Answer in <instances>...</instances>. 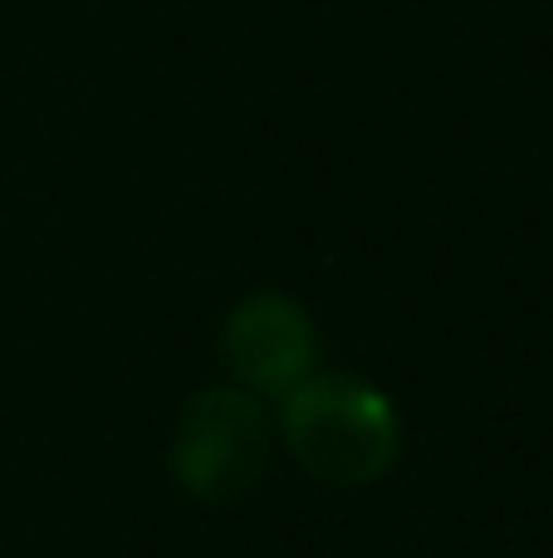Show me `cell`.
<instances>
[{
    "mask_svg": "<svg viewBox=\"0 0 553 558\" xmlns=\"http://www.w3.org/2000/svg\"><path fill=\"white\" fill-rule=\"evenodd\" d=\"M280 436L290 456L323 485H378L402 456V422L388 392L348 373H314L284 397Z\"/></svg>",
    "mask_w": 553,
    "mask_h": 558,
    "instance_id": "cell-1",
    "label": "cell"
},
{
    "mask_svg": "<svg viewBox=\"0 0 553 558\" xmlns=\"http://www.w3.org/2000/svg\"><path fill=\"white\" fill-rule=\"evenodd\" d=\"M274 456V422L245 387H201L176 412L167 461L192 500L231 505L265 481Z\"/></svg>",
    "mask_w": 553,
    "mask_h": 558,
    "instance_id": "cell-2",
    "label": "cell"
},
{
    "mask_svg": "<svg viewBox=\"0 0 553 558\" xmlns=\"http://www.w3.org/2000/svg\"><path fill=\"white\" fill-rule=\"evenodd\" d=\"M225 367L235 373V387L255 397H290L304 377L319 373V343L304 304L290 294H250L225 318Z\"/></svg>",
    "mask_w": 553,
    "mask_h": 558,
    "instance_id": "cell-3",
    "label": "cell"
}]
</instances>
